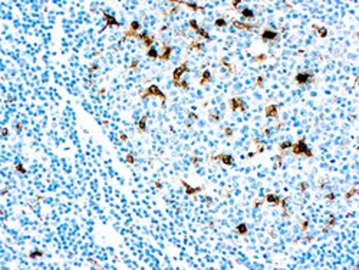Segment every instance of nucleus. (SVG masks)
Instances as JSON below:
<instances>
[{"mask_svg":"<svg viewBox=\"0 0 359 270\" xmlns=\"http://www.w3.org/2000/svg\"><path fill=\"white\" fill-rule=\"evenodd\" d=\"M127 161H128L129 164H134V162H135V161H134V157H132V155H131V154H128V155H127Z\"/></svg>","mask_w":359,"mask_h":270,"instance_id":"30","label":"nucleus"},{"mask_svg":"<svg viewBox=\"0 0 359 270\" xmlns=\"http://www.w3.org/2000/svg\"><path fill=\"white\" fill-rule=\"evenodd\" d=\"M236 229H237V233H239L240 236H246V234H247V224H246V223H239Z\"/></svg>","mask_w":359,"mask_h":270,"instance_id":"16","label":"nucleus"},{"mask_svg":"<svg viewBox=\"0 0 359 270\" xmlns=\"http://www.w3.org/2000/svg\"><path fill=\"white\" fill-rule=\"evenodd\" d=\"M42 256H43V252H40V250H37V252H32L30 254H29L30 259H36V257H42Z\"/></svg>","mask_w":359,"mask_h":270,"instance_id":"25","label":"nucleus"},{"mask_svg":"<svg viewBox=\"0 0 359 270\" xmlns=\"http://www.w3.org/2000/svg\"><path fill=\"white\" fill-rule=\"evenodd\" d=\"M213 159H218V161H221L223 164H226V165L234 164V158H233V155H230V154H218V155H216Z\"/></svg>","mask_w":359,"mask_h":270,"instance_id":"6","label":"nucleus"},{"mask_svg":"<svg viewBox=\"0 0 359 270\" xmlns=\"http://www.w3.org/2000/svg\"><path fill=\"white\" fill-rule=\"evenodd\" d=\"M216 26L217 27H226L227 22L224 20V19H217V20H216Z\"/></svg>","mask_w":359,"mask_h":270,"instance_id":"24","label":"nucleus"},{"mask_svg":"<svg viewBox=\"0 0 359 270\" xmlns=\"http://www.w3.org/2000/svg\"><path fill=\"white\" fill-rule=\"evenodd\" d=\"M146 118H148V115H142V118H141V121H139V124H138V129H139V132H146V128H145V121H146Z\"/></svg>","mask_w":359,"mask_h":270,"instance_id":"17","label":"nucleus"},{"mask_svg":"<svg viewBox=\"0 0 359 270\" xmlns=\"http://www.w3.org/2000/svg\"><path fill=\"white\" fill-rule=\"evenodd\" d=\"M148 96H157L160 98L161 101H162V106H165V101H167V96H165V93L161 91L157 85H150L148 88L145 89V92L141 95V99H146Z\"/></svg>","mask_w":359,"mask_h":270,"instance_id":"2","label":"nucleus"},{"mask_svg":"<svg viewBox=\"0 0 359 270\" xmlns=\"http://www.w3.org/2000/svg\"><path fill=\"white\" fill-rule=\"evenodd\" d=\"M138 63H139V61H138V59H134V62L131 63V66H129V69H135V68H137V65H138Z\"/></svg>","mask_w":359,"mask_h":270,"instance_id":"29","label":"nucleus"},{"mask_svg":"<svg viewBox=\"0 0 359 270\" xmlns=\"http://www.w3.org/2000/svg\"><path fill=\"white\" fill-rule=\"evenodd\" d=\"M264 115L267 116V118H277L279 116V114H277V105H269L266 108V114Z\"/></svg>","mask_w":359,"mask_h":270,"instance_id":"9","label":"nucleus"},{"mask_svg":"<svg viewBox=\"0 0 359 270\" xmlns=\"http://www.w3.org/2000/svg\"><path fill=\"white\" fill-rule=\"evenodd\" d=\"M2 132H3V135H7V129L3 128V131H2Z\"/></svg>","mask_w":359,"mask_h":270,"instance_id":"32","label":"nucleus"},{"mask_svg":"<svg viewBox=\"0 0 359 270\" xmlns=\"http://www.w3.org/2000/svg\"><path fill=\"white\" fill-rule=\"evenodd\" d=\"M236 27L239 29H243V30H252L253 27H257V25H246V23H239V22H233Z\"/></svg>","mask_w":359,"mask_h":270,"instance_id":"15","label":"nucleus"},{"mask_svg":"<svg viewBox=\"0 0 359 270\" xmlns=\"http://www.w3.org/2000/svg\"><path fill=\"white\" fill-rule=\"evenodd\" d=\"M181 184H182V187L185 188V191H187V194H195V193H200V191L203 190L201 187H197V188H194V187H191V186H188L185 181H181Z\"/></svg>","mask_w":359,"mask_h":270,"instance_id":"13","label":"nucleus"},{"mask_svg":"<svg viewBox=\"0 0 359 270\" xmlns=\"http://www.w3.org/2000/svg\"><path fill=\"white\" fill-rule=\"evenodd\" d=\"M103 19L107 20V27H108V26H119L118 20H116V19L114 18V16H111V14L103 13Z\"/></svg>","mask_w":359,"mask_h":270,"instance_id":"10","label":"nucleus"},{"mask_svg":"<svg viewBox=\"0 0 359 270\" xmlns=\"http://www.w3.org/2000/svg\"><path fill=\"white\" fill-rule=\"evenodd\" d=\"M139 27H141V25H139V23H138L137 20H135V22L131 23V29H129V32H132V33H137Z\"/></svg>","mask_w":359,"mask_h":270,"instance_id":"22","label":"nucleus"},{"mask_svg":"<svg viewBox=\"0 0 359 270\" xmlns=\"http://www.w3.org/2000/svg\"><path fill=\"white\" fill-rule=\"evenodd\" d=\"M313 29L319 30L320 37H326V36H328V30H326V27H319V26H316V25H313Z\"/></svg>","mask_w":359,"mask_h":270,"instance_id":"19","label":"nucleus"},{"mask_svg":"<svg viewBox=\"0 0 359 270\" xmlns=\"http://www.w3.org/2000/svg\"><path fill=\"white\" fill-rule=\"evenodd\" d=\"M210 80H211V73H210V71H205L203 72V75H201V80H200V85L201 86H204L205 84H209Z\"/></svg>","mask_w":359,"mask_h":270,"instance_id":"14","label":"nucleus"},{"mask_svg":"<svg viewBox=\"0 0 359 270\" xmlns=\"http://www.w3.org/2000/svg\"><path fill=\"white\" fill-rule=\"evenodd\" d=\"M355 194H356V187H353V188H352V190H350L349 193H348V194L345 195V198H346V200H349L350 197H353Z\"/></svg>","mask_w":359,"mask_h":270,"instance_id":"26","label":"nucleus"},{"mask_svg":"<svg viewBox=\"0 0 359 270\" xmlns=\"http://www.w3.org/2000/svg\"><path fill=\"white\" fill-rule=\"evenodd\" d=\"M226 134H227V137H231V135H233V131L227 128V129H226Z\"/></svg>","mask_w":359,"mask_h":270,"instance_id":"31","label":"nucleus"},{"mask_svg":"<svg viewBox=\"0 0 359 270\" xmlns=\"http://www.w3.org/2000/svg\"><path fill=\"white\" fill-rule=\"evenodd\" d=\"M146 56L150 59H158L160 55H158V52H157L154 48H150V49H146Z\"/></svg>","mask_w":359,"mask_h":270,"instance_id":"18","label":"nucleus"},{"mask_svg":"<svg viewBox=\"0 0 359 270\" xmlns=\"http://www.w3.org/2000/svg\"><path fill=\"white\" fill-rule=\"evenodd\" d=\"M230 108L233 109V111H236L237 108H241V109H244L243 101H241L240 98H234V99H231V101H230Z\"/></svg>","mask_w":359,"mask_h":270,"instance_id":"11","label":"nucleus"},{"mask_svg":"<svg viewBox=\"0 0 359 270\" xmlns=\"http://www.w3.org/2000/svg\"><path fill=\"white\" fill-rule=\"evenodd\" d=\"M292 145H293L292 141H284V142H282V144H280L279 150L280 151H284V150H287V148H292Z\"/></svg>","mask_w":359,"mask_h":270,"instance_id":"21","label":"nucleus"},{"mask_svg":"<svg viewBox=\"0 0 359 270\" xmlns=\"http://www.w3.org/2000/svg\"><path fill=\"white\" fill-rule=\"evenodd\" d=\"M241 14H243L244 18H248V19H253V16H254V13H253L252 10H248V9L241 10Z\"/></svg>","mask_w":359,"mask_h":270,"instance_id":"23","label":"nucleus"},{"mask_svg":"<svg viewBox=\"0 0 359 270\" xmlns=\"http://www.w3.org/2000/svg\"><path fill=\"white\" fill-rule=\"evenodd\" d=\"M171 53H173V46L164 45V50H162V53L158 56V59L162 61V62H167V61H170V58H171Z\"/></svg>","mask_w":359,"mask_h":270,"instance_id":"7","label":"nucleus"},{"mask_svg":"<svg viewBox=\"0 0 359 270\" xmlns=\"http://www.w3.org/2000/svg\"><path fill=\"white\" fill-rule=\"evenodd\" d=\"M187 69H188V66H187V62H184L182 65H180V66H178L177 69L173 72V82H174V85H177L178 82H180L182 73H184Z\"/></svg>","mask_w":359,"mask_h":270,"instance_id":"4","label":"nucleus"},{"mask_svg":"<svg viewBox=\"0 0 359 270\" xmlns=\"http://www.w3.org/2000/svg\"><path fill=\"white\" fill-rule=\"evenodd\" d=\"M266 201L267 203H270V204H273V205H280V201H282V200L279 198V195H276V194H267L266 195Z\"/></svg>","mask_w":359,"mask_h":270,"instance_id":"12","label":"nucleus"},{"mask_svg":"<svg viewBox=\"0 0 359 270\" xmlns=\"http://www.w3.org/2000/svg\"><path fill=\"white\" fill-rule=\"evenodd\" d=\"M312 80H313V73L312 72H299L295 76V82L297 85H305L307 82H312Z\"/></svg>","mask_w":359,"mask_h":270,"instance_id":"3","label":"nucleus"},{"mask_svg":"<svg viewBox=\"0 0 359 270\" xmlns=\"http://www.w3.org/2000/svg\"><path fill=\"white\" fill-rule=\"evenodd\" d=\"M292 152L295 155H306L307 158H312V157H313L312 151L307 148V145H306V137H302L300 139H297V141L293 144Z\"/></svg>","mask_w":359,"mask_h":270,"instance_id":"1","label":"nucleus"},{"mask_svg":"<svg viewBox=\"0 0 359 270\" xmlns=\"http://www.w3.org/2000/svg\"><path fill=\"white\" fill-rule=\"evenodd\" d=\"M277 36H279V33H277V32H273V30H269V29H266V30L262 33V36H260V37H262L263 42H267V40L276 39Z\"/></svg>","mask_w":359,"mask_h":270,"instance_id":"8","label":"nucleus"},{"mask_svg":"<svg viewBox=\"0 0 359 270\" xmlns=\"http://www.w3.org/2000/svg\"><path fill=\"white\" fill-rule=\"evenodd\" d=\"M190 48H195V49H200V50H201V49H204V46L201 43H198V42H193Z\"/></svg>","mask_w":359,"mask_h":270,"instance_id":"27","label":"nucleus"},{"mask_svg":"<svg viewBox=\"0 0 359 270\" xmlns=\"http://www.w3.org/2000/svg\"><path fill=\"white\" fill-rule=\"evenodd\" d=\"M16 170H18V173H20V174L26 173V170H25V167H23L22 164H16Z\"/></svg>","mask_w":359,"mask_h":270,"instance_id":"28","label":"nucleus"},{"mask_svg":"<svg viewBox=\"0 0 359 270\" xmlns=\"http://www.w3.org/2000/svg\"><path fill=\"white\" fill-rule=\"evenodd\" d=\"M182 5L187 6V7H190L193 12H198V10L201 9V7H198V5H195V3H190V2H184Z\"/></svg>","mask_w":359,"mask_h":270,"instance_id":"20","label":"nucleus"},{"mask_svg":"<svg viewBox=\"0 0 359 270\" xmlns=\"http://www.w3.org/2000/svg\"><path fill=\"white\" fill-rule=\"evenodd\" d=\"M190 26L193 27V29H194V30L197 32V33H198L200 36H203V37H204V39H205V40H210V39H211V37H210V35H209V33H207V32L204 30L203 27H200L198 25H197V22H195L194 19H191V20H190Z\"/></svg>","mask_w":359,"mask_h":270,"instance_id":"5","label":"nucleus"}]
</instances>
